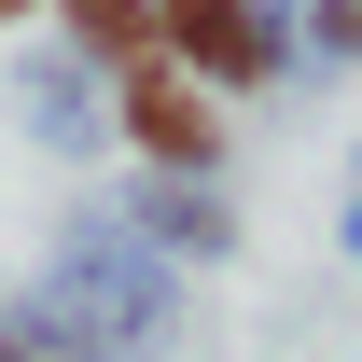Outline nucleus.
<instances>
[{"instance_id":"f257e3e1","label":"nucleus","mask_w":362,"mask_h":362,"mask_svg":"<svg viewBox=\"0 0 362 362\" xmlns=\"http://www.w3.org/2000/svg\"><path fill=\"white\" fill-rule=\"evenodd\" d=\"M139 139L168 153V168H209V112L168 84V70H139Z\"/></svg>"},{"instance_id":"f03ea898","label":"nucleus","mask_w":362,"mask_h":362,"mask_svg":"<svg viewBox=\"0 0 362 362\" xmlns=\"http://www.w3.org/2000/svg\"><path fill=\"white\" fill-rule=\"evenodd\" d=\"M168 28H181L195 56H209V70H251V56H265V42H251V14H237V0H168Z\"/></svg>"},{"instance_id":"7ed1b4c3","label":"nucleus","mask_w":362,"mask_h":362,"mask_svg":"<svg viewBox=\"0 0 362 362\" xmlns=\"http://www.w3.org/2000/svg\"><path fill=\"white\" fill-rule=\"evenodd\" d=\"M70 14H84L98 42H126V56H139V0H70Z\"/></svg>"},{"instance_id":"20e7f679","label":"nucleus","mask_w":362,"mask_h":362,"mask_svg":"<svg viewBox=\"0 0 362 362\" xmlns=\"http://www.w3.org/2000/svg\"><path fill=\"white\" fill-rule=\"evenodd\" d=\"M334 42H362V0H334Z\"/></svg>"},{"instance_id":"39448f33","label":"nucleus","mask_w":362,"mask_h":362,"mask_svg":"<svg viewBox=\"0 0 362 362\" xmlns=\"http://www.w3.org/2000/svg\"><path fill=\"white\" fill-rule=\"evenodd\" d=\"M0 14H14V0H0Z\"/></svg>"}]
</instances>
